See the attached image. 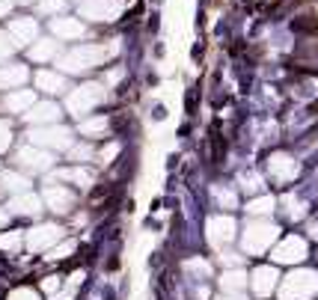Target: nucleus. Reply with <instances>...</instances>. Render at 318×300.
<instances>
[{"label": "nucleus", "instance_id": "4", "mask_svg": "<svg viewBox=\"0 0 318 300\" xmlns=\"http://www.w3.org/2000/svg\"><path fill=\"white\" fill-rule=\"evenodd\" d=\"M15 160H18V167L21 170H27V173H45L48 167H51L54 160H51V155L42 149V146H21L15 152Z\"/></svg>", "mask_w": 318, "mask_h": 300}, {"label": "nucleus", "instance_id": "7", "mask_svg": "<svg viewBox=\"0 0 318 300\" xmlns=\"http://www.w3.org/2000/svg\"><path fill=\"white\" fill-rule=\"evenodd\" d=\"M51 33L57 36V42H74V39H81V36L87 33V27H84L81 18L57 15V18H51Z\"/></svg>", "mask_w": 318, "mask_h": 300}, {"label": "nucleus", "instance_id": "17", "mask_svg": "<svg viewBox=\"0 0 318 300\" xmlns=\"http://www.w3.org/2000/svg\"><path fill=\"white\" fill-rule=\"evenodd\" d=\"M0 181H3V190H9V194H21V190H27V178L18 176V173H3Z\"/></svg>", "mask_w": 318, "mask_h": 300}, {"label": "nucleus", "instance_id": "3", "mask_svg": "<svg viewBox=\"0 0 318 300\" xmlns=\"http://www.w3.org/2000/svg\"><path fill=\"white\" fill-rule=\"evenodd\" d=\"M104 98V89L98 87V84H84V87L71 89L69 92V101H66V107H69L71 116H89V110L98 104Z\"/></svg>", "mask_w": 318, "mask_h": 300}, {"label": "nucleus", "instance_id": "26", "mask_svg": "<svg viewBox=\"0 0 318 300\" xmlns=\"http://www.w3.org/2000/svg\"><path fill=\"white\" fill-rule=\"evenodd\" d=\"M12 3H21V6H30V3H39V0H12Z\"/></svg>", "mask_w": 318, "mask_h": 300}, {"label": "nucleus", "instance_id": "19", "mask_svg": "<svg viewBox=\"0 0 318 300\" xmlns=\"http://www.w3.org/2000/svg\"><path fill=\"white\" fill-rule=\"evenodd\" d=\"M36 9H39V15H54L57 18L63 9H66V0H39Z\"/></svg>", "mask_w": 318, "mask_h": 300}, {"label": "nucleus", "instance_id": "23", "mask_svg": "<svg viewBox=\"0 0 318 300\" xmlns=\"http://www.w3.org/2000/svg\"><path fill=\"white\" fill-rule=\"evenodd\" d=\"M89 155H92L89 146H74V149H71V158H89Z\"/></svg>", "mask_w": 318, "mask_h": 300}, {"label": "nucleus", "instance_id": "21", "mask_svg": "<svg viewBox=\"0 0 318 300\" xmlns=\"http://www.w3.org/2000/svg\"><path fill=\"white\" fill-rule=\"evenodd\" d=\"M21 232H9V235H0V250H18L21 247Z\"/></svg>", "mask_w": 318, "mask_h": 300}, {"label": "nucleus", "instance_id": "13", "mask_svg": "<svg viewBox=\"0 0 318 300\" xmlns=\"http://www.w3.org/2000/svg\"><path fill=\"white\" fill-rule=\"evenodd\" d=\"M60 57V42L57 39H36L30 45V60L33 63H51Z\"/></svg>", "mask_w": 318, "mask_h": 300}, {"label": "nucleus", "instance_id": "18", "mask_svg": "<svg viewBox=\"0 0 318 300\" xmlns=\"http://www.w3.org/2000/svg\"><path fill=\"white\" fill-rule=\"evenodd\" d=\"M57 176H60V178H71V181H77L81 187H87L89 181H92V173H89V170H84V167H74V170H60Z\"/></svg>", "mask_w": 318, "mask_h": 300}, {"label": "nucleus", "instance_id": "1", "mask_svg": "<svg viewBox=\"0 0 318 300\" xmlns=\"http://www.w3.org/2000/svg\"><path fill=\"white\" fill-rule=\"evenodd\" d=\"M101 60H107L104 45H81V48H71V51L63 53L60 69L77 74V71H89V69H95V66H101Z\"/></svg>", "mask_w": 318, "mask_h": 300}, {"label": "nucleus", "instance_id": "12", "mask_svg": "<svg viewBox=\"0 0 318 300\" xmlns=\"http://www.w3.org/2000/svg\"><path fill=\"white\" fill-rule=\"evenodd\" d=\"M6 211H9V214H24V217H30V214H39V196L30 194V190L12 194V199L6 202Z\"/></svg>", "mask_w": 318, "mask_h": 300}, {"label": "nucleus", "instance_id": "24", "mask_svg": "<svg viewBox=\"0 0 318 300\" xmlns=\"http://www.w3.org/2000/svg\"><path fill=\"white\" fill-rule=\"evenodd\" d=\"M12 12V0H0V18H6Z\"/></svg>", "mask_w": 318, "mask_h": 300}, {"label": "nucleus", "instance_id": "16", "mask_svg": "<svg viewBox=\"0 0 318 300\" xmlns=\"http://www.w3.org/2000/svg\"><path fill=\"white\" fill-rule=\"evenodd\" d=\"M107 128H110V119L107 116H95V119H84V122L77 125V131L89 137V140H98V137H104Z\"/></svg>", "mask_w": 318, "mask_h": 300}, {"label": "nucleus", "instance_id": "8", "mask_svg": "<svg viewBox=\"0 0 318 300\" xmlns=\"http://www.w3.org/2000/svg\"><path fill=\"white\" fill-rule=\"evenodd\" d=\"M36 104V89H9L6 95H3V101H0V107L6 110V113H27L30 107Z\"/></svg>", "mask_w": 318, "mask_h": 300}, {"label": "nucleus", "instance_id": "5", "mask_svg": "<svg viewBox=\"0 0 318 300\" xmlns=\"http://www.w3.org/2000/svg\"><path fill=\"white\" fill-rule=\"evenodd\" d=\"M6 33L15 48H30L39 36V24H36V18H12L6 24Z\"/></svg>", "mask_w": 318, "mask_h": 300}, {"label": "nucleus", "instance_id": "25", "mask_svg": "<svg viewBox=\"0 0 318 300\" xmlns=\"http://www.w3.org/2000/svg\"><path fill=\"white\" fill-rule=\"evenodd\" d=\"M9 223V211H0V226H6Z\"/></svg>", "mask_w": 318, "mask_h": 300}, {"label": "nucleus", "instance_id": "6", "mask_svg": "<svg viewBox=\"0 0 318 300\" xmlns=\"http://www.w3.org/2000/svg\"><path fill=\"white\" fill-rule=\"evenodd\" d=\"M77 9L89 21H113L122 9V0H81Z\"/></svg>", "mask_w": 318, "mask_h": 300}, {"label": "nucleus", "instance_id": "11", "mask_svg": "<svg viewBox=\"0 0 318 300\" xmlns=\"http://www.w3.org/2000/svg\"><path fill=\"white\" fill-rule=\"evenodd\" d=\"M36 89L39 92H48V95H60V92H66L69 89V84H66V74H60V71H36Z\"/></svg>", "mask_w": 318, "mask_h": 300}, {"label": "nucleus", "instance_id": "20", "mask_svg": "<svg viewBox=\"0 0 318 300\" xmlns=\"http://www.w3.org/2000/svg\"><path fill=\"white\" fill-rule=\"evenodd\" d=\"M12 51H15V45H12L9 33H6V30H0V63H6V60L12 57Z\"/></svg>", "mask_w": 318, "mask_h": 300}, {"label": "nucleus", "instance_id": "15", "mask_svg": "<svg viewBox=\"0 0 318 300\" xmlns=\"http://www.w3.org/2000/svg\"><path fill=\"white\" fill-rule=\"evenodd\" d=\"M57 238H60V229H57V226H39V229H30V235H27V247L42 250L45 244H51V241H57Z\"/></svg>", "mask_w": 318, "mask_h": 300}, {"label": "nucleus", "instance_id": "22", "mask_svg": "<svg viewBox=\"0 0 318 300\" xmlns=\"http://www.w3.org/2000/svg\"><path fill=\"white\" fill-rule=\"evenodd\" d=\"M9 146H12V125L0 119V152H6Z\"/></svg>", "mask_w": 318, "mask_h": 300}, {"label": "nucleus", "instance_id": "14", "mask_svg": "<svg viewBox=\"0 0 318 300\" xmlns=\"http://www.w3.org/2000/svg\"><path fill=\"white\" fill-rule=\"evenodd\" d=\"M45 202L51 205V211H69L71 202H74V196H71V190H66L63 184H57V187H48V190H45Z\"/></svg>", "mask_w": 318, "mask_h": 300}, {"label": "nucleus", "instance_id": "9", "mask_svg": "<svg viewBox=\"0 0 318 300\" xmlns=\"http://www.w3.org/2000/svg\"><path fill=\"white\" fill-rule=\"evenodd\" d=\"M27 77H30V71L27 66H21V63H0V92H9V89H18L27 84Z\"/></svg>", "mask_w": 318, "mask_h": 300}, {"label": "nucleus", "instance_id": "10", "mask_svg": "<svg viewBox=\"0 0 318 300\" xmlns=\"http://www.w3.org/2000/svg\"><path fill=\"white\" fill-rule=\"evenodd\" d=\"M24 119L30 125H54V122H60V107L54 104V101H36L24 113Z\"/></svg>", "mask_w": 318, "mask_h": 300}, {"label": "nucleus", "instance_id": "2", "mask_svg": "<svg viewBox=\"0 0 318 300\" xmlns=\"http://www.w3.org/2000/svg\"><path fill=\"white\" fill-rule=\"evenodd\" d=\"M27 137L33 146H42V149H69L71 146V131L63 128V125H36L27 131Z\"/></svg>", "mask_w": 318, "mask_h": 300}]
</instances>
